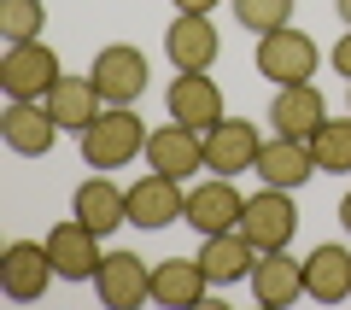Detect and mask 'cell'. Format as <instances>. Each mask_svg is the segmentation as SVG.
<instances>
[{
  "instance_id": "6da1fadb",
  "label": "cell",
  "mask_w": 351,
  "mask_h": 310,
  "mask_svg": "<svg viewBox=\"0 0 351 310\" xmlns=\"http://www.w3.org/2000/svg\"><path fill=\"white\" fill-rule=\"evenodd\" d=\"M147 135L152 129L135 117V106H106L76 141H82V164L88 170H123L129 158L147 152Z\"/></svg>"
},
{
  "instance_id": "5bb4252c",
  "label": "cell",
  "mask_w": 351,
  "mask_h": 310,
  "mask_svg": "<svg viewBox=\"0 0 351 310\" xmlns=\"http://www.w3.org/2000/svg\"><path fill=\"white\" fill-rule=\"evenodd\" d=\"M252 298L263 310H287L293 298H304V258H293L287 246L258 252V263H252Z\"/></svg>"
},
{
  "instance_id": "4316f807",
  "label": "cell",
  "mask_w": 351,
  "mask_h": 310,
  "mask_svg": "<svg viewBox=\"0 0 351 310\" xmlns=\"http://www.w3.org/2000/svg\"><path fill=\"white\" fill-rule=\"evenodd\" d=\"M328 64H334V71H339V76L351 82V29H346L339 41H334V53H328Z\"/></svg>"
},
{
  "instance_id": "30bf717a",
  "label": "cell",
  "mask_w": 351,
  "mask_h": 310,
  "mask_svg": "<svg viewBox=\"0 0 351 310\" xmlns=\"http://www.w3.org/2000/svg\"><path fill=\"white\" fill-rule=\"evenodd\" d=\"M164 106H170V117L176 123H188V129H211V123H223V88L211 82L205 71H176V82H170V94H164Z\"/></svg>"
},
{
  "instance_id": "d4e9b609",
  "label": "cell",
  "mask_w": 351,
  "mask_h": 310,
  "mask_svg": "<svg viewBox=\"0 0 351 310\" xmlns=\"http://www.w3.org/2000/svg\"><path fill=\"white\" fill-rule=\"evenodd\" d=\"M41 29H47L41 0H0V36L6 41H41Z\"/></svg>"
},
{
  "instance_id": "cb8c5ba5",
  "label": "cell",
  "mask_w": 351,
  "mask_h": 310,
  "mask_svg": "<svg viewBox=\"0 0 351 310\" xmlns=\"http://www.w3.org/2000/svg\"><path fill=\"white\" fill-rule=\"evenodd\" d=\"M316 170L328 176H351V117H322V129L311 135Z\"/></svg>"
},
{
  "instance_id": "7a4b0ae2",
  "label": "cell",
  "mask_w": 351,
  "mask_h": 310,
  "mask_svg": "<svg viewBox=\"0 0 351 310\" xmlns=\"http://www.w3.org/2000/svg\"><path fill=\"white\" fill-rule=\"evenodd\" d=\"M59 76L64 64L47 41H6V53H0V88L12 99H47V88Z\"/></svg>"
},
{
  "instance_id": "484cf974",
  "label": "cell",
  "mask_w": 351,
  "mask_h": 310,
  "mask_svg": "<svg viewBox=\"0 0 351 310\" xmlns=\"http://www.w3.org/2000/svg\"><path fill=\"white\" fill-rule=\"evenodd\" d=\"M234 24L252 36H269V29L293 24V0H234Z\"/></svg>"
},
{
  "instance_id": "603a6c76",
  "label": "cell",
  "mask_w": 351,
  "mask_h": 310,
  "mask_svg": "<svg viewBox=\"0 0 351 310\" xmlns=\"http://www.w3.org/2000/svg\"><path fill=\"white\" fill-rule=\"evenodd\" d=\"M304 298H316V305H339V298H351V252L346 246L322 240V246L304 258Z\"/></svg>"
},
{
  "instance_id": "7402d4cb",
  "label": "cell",
  "mask_w": 351,
  "mask_h": 310,
  "mask_svg": "<svg viewBox=\"0 0 351 310\" xmlns=\"http://www.w3.org/2000/svg\"><path fill=\"white\" fill-rule=\"evenodd\" d=\"M47 112H53L59 129L82 135V129L106 112V99H100V88H94V76H59V82L47 88Z\"/></svg>"
},
{
  "instance_id": "7c38bea8",
  "label": "cell",
  "mask_w": 351,
  "mask_h": 310,
  "mask_svg": "<svg viewBox=\"0 0 351 310\" xmlns=\"http://www.w3.org/2000/svg\"><path fill=\"white\" fill-rule=\"evenodd\" d=\"M47 252H53V270H59V281H94V270H100V235L88 223H76V217H64V223L47 228Z\"/></svg>"
},
{
  "instance_id": "d6986e66",
  "label": "cell",
  "mask_w": 351,
  "mask_h": 310,
  "mask_svg": "<svg viewBox=\"0 0 351 310\" xmlns=\"http://www.w3.org/2000/svg\"><path fill=\"white\" fill-rule=\"evenodd\" d=\"M252 263H258V246H252L240 228H223V235H205L199 246V270L211 275V287H234L252 281Z\"/></svg>"
},
{
  "instance_id": "5b68a950",
  "label": "cell",
  "mask_w": 351,
  "mask_h": 310,
  "mask_svg": "<svg viewBox=\"0 0 351 310\" xmlns=\"http://www.w3.org/2000/svg\"><path fill=\"white\" fill-rule=\"evenodd\" d=\"M240 235H246L258 252L293 246V235H299V205H293V187H263V193H252L246 211H240Z\"/></svg>"
},
{
  "instance_id": "e0dca14e",
  "label": "cell",
  "mask_w": 351,
  "mask_h": 310,
  "mask_svg": "<svg viewBox=\"0 0 351 310\" xmlns=\"http://www.w3.org/2000/svg\"><path fill=\"white\" fill-rule=\"evenodd\" d=\"M0 141H6L18 158H41V152H53L59 123H53L47 99H12V106H6V117H0Z\"/></svg>"
},
{
  "instance_id": "ac0fdd59",
  "label": "cell",
  "mask_w": 351,
  "mask_h": 310,
  "mask_svg": "<svg viewBox=\"0 0 351 310\" xmlns=\"http://www.w3.org/2000/svg\"><path fill=\"white\" fill-rule=\"evenodd\" d=\"M252 170L263 176V187H293V193H299L316 176V152H311V141H299V135H269L258 147V164H252Z\"/></svg>"
},
{
  "instance_id": "f1b7e54d",
  "label": "cell",
  "mask_w": 351,
  "mask_h": 310,
  "mask_svg": "<svg viewBox=\"0 0 351 310\" xmlns=\"http://www.w3.org/2000/svg\"><path fill=\"white\" fill-rule=\"evenodd\" d=\"M339 223H346V235H351V187H346V199H339Z\"/></svg>"
},
{
  "instance_id": "9c48e42d",
  "label": "cell",
  "mask_w": 351,
  "mask_h": 310,
  "mask_svg": "<svg viewBox=\"0 0 351 310\" xmlns=\"http://www.w3.org/2000/svg\"><path fill=\"white\" fill-rule=\"evenodd\" d=\"M176 217H188V187L176 182V176L147 170L129 187V223L135 228H170Z\"/></svg>"
},
{
  "instance_id": "4fadbf2b",
  "label": "cell",
  "mask_w": 351,
  "mask_h": 310,
  "mask_svg": "<svg viewBox=\"0 0 351 310\" xmlns=\"http://www.w3.org/2000/svg\"><path fill=\"white\" fill-rule=\"evenodd\" d=\"M147 164H152L158 176H176V182H188L193 170H205V135L170 117L164 129H152V135H147Z\"/></svg>"
},
{
  "instance_id": "ba28073f",
  "label": "cell",
  "mask_w": 351,
  "mask_h": 310,
  "mask_svg": "<svg viewBox=\"0 0 351 310\" xmlns=\"http://www.w3.org/2000/svg\"><path fill=\"white\" fill-rule=\"evenodd\" d=\"M164 53H170L176 71H211L217 53H223V36L205 12H176L164 29Z\"/></svg>"
},
{
  "instance_id": "2e32d148",
  "label": "cell",
  "mask_w": 351,
  "mask_h": 310,
  "mask_svg": "<svg viewBox=\"0 0 351 310\" xmlns=\"http://www.w3.org/2000/svg\"><path fill=\"white\" fill-rule=\"evenodd\" d=\"M71 217H76V223H88L94 235L106 240L112 228H123V223H129V187H117L106 170H94L82 187H76V199H71Z\"/></svg>"
},
{
  "instance_id": "8fae6325",
  "label": "cell",
  "mask_w": 351,
  "mask_h": 310,
  "mask_svg": "<svg viewBox=\"0 0 351 310\" xmlns=\"http://www.w3.org/2000/svg\"><path fill=\"white\" fill-rule=\"evenodd\" d=\"M240 211H246V193L234 187V176H205L199 187H188V223L199 235L240 228Z\"/></svg>"
},
{
  "instance_id": "52a82bcc",
  "label": "cell",
  "mask_w": 351,
  "mask_h": 310,
  "mask_svg": "<svg viewBox=\"0 0 351 310\" xmlns=\"http://www.w3.org/2000/svg\"><path fill=\"white\" fill-rule=\"evenodd\" d=\"M53 275H59V270H53L47 240H12V246L0 252V287H6V298H18V305L41 298Z\"/></svg>"
},
{
  "instance_id": "f546056e",
  "label": "cell",
  "mask_w": 351,
  "mask_h": 310,
  "mask_svg": "<svg viewBox=\"0 0 351 310\" xmlns=\"http://www.w3.org/2000/svg\"><path fill=\"white\" fill-rule=\"evenodd\" d=\"M334 12L346 18V29H351V0H334Z\"/></svg>"
},
{
  "instance_id": "3957f363",
  "label": "cell",
  "mask_w": 351,
  "mask_h": 310,
  "mask_svg": "<svg viewBox=\"0 0 351 310\" xmlns=\"http://www.w3.org/2000/svg\"><path fill=\"white\" fill-rule=\"evenodd\" d=\"M88 76H94V88H100L106 106H135V99L147 94V82H152V64H147V53H141V47L112 41V47L94 53Z\"/></svg>"
},
{
  "instance_id": "9a60e30c",
  "label": "cell",
  "mask_w": 351,
  "mask_h": 310,
  "mask_svg": "<svg viewBox=\"0 0 351 310\" xmlns=\"http://www.w3.org/2000/svg\"><path fill=\"white\" fill-rule=\"evenodd\" d=\"M258 147H263V135L246 117H223V123L205 129V170L211 176H240V170L258 164Z\"/></svg>"
},
{
  "instance_id": "44dd1931",
  "label": "cell",
  "mask_w": 351,
  "mask_h": 310,
  "mask_svg": "<svg viewBox=\"0 0 351 310\" xmlns=\"http://www.w3.org/2000/svg\"><path fill=\"white\" fill-rule=\"evenodd\" d=\"M322 117H328V106H322V94H316V82L276 88V99H269V123H276V135L311 141L316 129H322Z\"/></svg>"
},
{
  "instance_id": "ffe728a7",
  "label": "cell",
  "mask_w": 351,
  "mask_h": 310,
  "mask_svg": "<svg viewBox=\"0 0 351 310\" xmlns=\"http://www.w3.org/2000/svg\"><path fill=\"white\" fill-rule=\"evenodd\" d=\"M205 293H211V275L199 270V258H164V263H152V305L193 310Z\"/></svg>"
},
{
  "instance_id": "8992f818",
  "label": "cell",
  "mask_w": 351,
  "mask_h": 310,
  "mask_svg": "<svg viewBox=\"0 0 351 310\" xmlns=\"http://www.w3.org/2000/svg\"><path fill=\"white\" fill-rule=\"evenodd\" d=\"M94 293H100V305L112 310H135L152 298V263L135 258V252H106L100 270H94Z\"/></svg>"
},
{
  "instance_id": "83f0119b",
  "label": "cell",
  "mask_w": 351,
  "mask_h": 310,
  "mask_svg": "<svg viewBox=\"0 0 351 310\" xmlns=\"http://www.w3.org/2000/svg\"><path fill=\"white\" fill-rule=\"evenodd\" d=\"M170 6H176V12H205V18H211L223 0H170Z\"/></svg>"
},
{
  "instance_id": "277c9868",
  "label": "cell",
  "mask_w": 351,
  "mask_h": 310,
  "mask_svg": "<svg viewBox=\"0 0 351 310\" xmlns=\"http://www.w3.org/2000/svg\"><path fill=\"white\" fill-rule=\"evenodd\" d=\"M316 64H322V47H316L304 29H269L258 36V76H269L276 88H293V82H311Z\"/></svg>"
}]
</instances>
